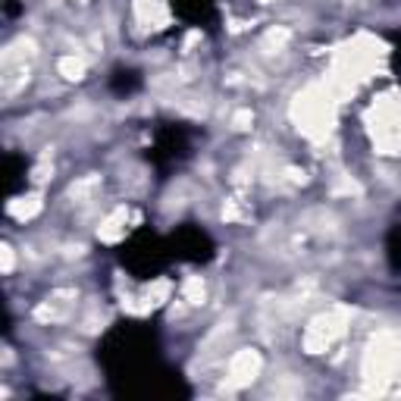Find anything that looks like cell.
I'll use <instances>...</instances> for the list:
<instances>
[{
    "label": "cell",
    "instance_id": "1",
    "mask_svg": "<svg viewBox=\"0 0 401 401\" xmlns=\"http://www.w3.org/2000/svg\"><path fill=\"white\" fill-rule=\"evenodd\" d=\"M398 363H401V348L392 336H376L370 342L367 354H363V379L367 382H376V388L382 382H388L395 373H398Z\"/></svg>",
    "mask_w": 401,
    "mask_h": 401
},
{
    "label": "cell",
    "instance_id": "2",
    "mask_svg": "<svg viewBox=\"0 0 401 401\" xmlns=\"http://www.w3.org/2000/svg\"><path fill=\"white\" fill-rule=\"evenodd\" d=\"M342 323H345L342 313H323V317H317L304 332V348L310 351V354L326 351L338 336H342V329H345Z\"/></svg>",
    "mask_w": 401,
    "mask_h": 401
},
{
    "label": "cell",
    "instance_id": "3",
    "mask_svg": "<svg viewBox=\"0 0 401 401\" xmlns=\"http://www.w3.org/2000/svg\"><path fill=\"white\" fill-rule=\"evenodd\" d=\"M257 373H260V354H257V351L244 348V351H238V354L229 361V382L235 388L238 386H248Z\"/></svg>",
    "mask_w": 401,
    "mask_h": 401
},
{
    "label": "cell",
    "instance_id": "4",
    "mask_svg": "<svg viewBox=\"0 0 401 401\" xmlns=\"http://www.w3.org/2000/svg\"><path fill=\"white\" fill-rule=\"evenodd\" d=\"M38 210H41V198H38V194H29V198H19L10 204V213L16 219H31Z\"/></svg>",
    "mask_w": 401,
    "mask_h": 401
},
{
    "label": "cell",
    "instance_id": "5",
    "mask_svg": "<svg viewBox=\"0 0 401 401\" xmlns=\"http://www.w3.org/2000/svg\"><path fill=\"white\" fill-rule=\"evenodd\" d=\"M56 69H60V75L69 81H79L81 75H85V63H81L79 56H63V60L56 63Z\"/></svg>",
    "mask_w": 401,
    "mask_h": 401
},
{
    "label": "cell",
    "instance_id": "6",
    "mask_svg": "<svg viewBox=\"0 0 401 401\" xmlns=\"http://www.w3.org/2000/svg\"><path fill=\"white\" fill-rule=\"evenodd\" d=\"M182 298H185L188 304H200V301H204V282H200L198 276L185 279V285H182Z\"/></svg>",
    "mask_w": 401,
    "mask_h": 401
},
{
    "label": "cell",
    "instance_id": "7",
    "mask_svg": "<svg viewBox=\"0 0 401 401\" xmlns=\"http://www.w3.org/2000/svg\"><path fill=\"white\" fill-rule=\"evenodd\" d=\"M251 123H254V116H251V110H238L235 116H232V129H238V132L251 129Z\"/></svg>",
    "mask_w": 401,
    "mask_h": 401
},
{
    "label": "cell",
    "instance_id": "8",
    "mask_svg": "<svg viewBox=\"0 0 401 401\" xmlns=\"http://www.w3.org/2000/svg\"><path fill=\"white\" fill-rule=\"evenodd\" d=\"M10 269H13V248L6 244L3 248V273H10Z\"/></svg>",
    "mask_w": 401,
    "mask_h": 401
},
{
    "label": "cell",
    "instance_id": "9",
    "mask_svg": "<svg viewBox=\"0 0 401 401\" xmlns=\"http://www.w3.org/2000/svg\"><path fill=\"white\" fill-rule=\"evenodd\" d=\"M395 376H398V392H401V363H398V373H395Z\"/></svg>",
    "mask_w": 401,
    "mask_h": 401
},
{
    "label": "cell",
    "instance_id": "10",
    "mask_svg": "<svg viewBox=\"0 0 401 401\" xmlns=\"http://www.w3.org/2000/svg\"><path fill=\"white\" fill-rule=\"evenodd\" d=\"M260 3H269V0H260Z\"/></svg>",
    "mask_w": 401,
    "mask_h": 401
}]
</instances>
